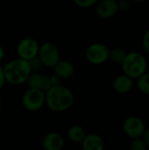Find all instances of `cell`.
<instances>
[{"mask_svg":"<svg viewBox=\"0 0 149 150\" xmlns=\"http://www.w3.org/2000/svg\"><path fill=\"white\" fill-rule=\"evenodd\" d=\"M137 86L141 92L149 95V73H145L138 79Z\"/></svg>","mask_w":149,"mask_h":150,"instance_id":"e0dca14e","label":"cell"},{"mask_svg":"<svg viewBox=\"0 0 149 150\" xmlns=\"http://www.w3.org/2000/svg\"><path fill=\"white\" fill-rule=\"evenodd\" d=\"M23 106L30 111L35 112L41 109L46 104V96L43 91L38 89H28L22 96Z\"/></svg>","mask_w":149,"mask_h":150,"instance_id":"5b68a950","label":"cell"},{"mask_svg":"<svg viewBox=\"0 0 149 150\" xmlns=\"http://www.w3.org/2000/svg\"><path fill=\"white\" fill-rule=\"evenodd\" d=\"M118 7H119V11H127L131 8V3L127 0H121L118 2Z\"/></svg>","mask_w":149,"mask_h":150,"instance_id":"7402d4cb","label":"cell"},{"mask_svg":"<svg viewBox=\"0 0 149 150\" xmlns=\"http://www.w3.org/2000/svg\"><path fill=\"white\" fill-rule=\"evenodd\" d=\"M96 11L103 18H112L119 11L118 2L115 0H102L97 2L96 4Z\"/></svg>","mask_w":149,"mask_h":150,"instance_id":"9c48e42d","label":"cell"},{"mask_svg":"<svg viewBox=\"0 0 149 150\" xmlns=\"http://www.w3.org/2000/svg\"><path fill=\"white\" fill-rule=\"evenodd\" d=\"M31 73L28 62L20 58L13 59L4 66L5 82L12 85H20L26 83Z\"/></svg>","mask_w":149,"mask_h":150,"instance_id":"7a4b0ae2","label":"cell"},{"mask_svg":"<svg viewBox=\"0 0 149 150\" xmlns=\"http://www.w3.org/2000/svg\"><path fill=\"white\" fill-rule=\"evenodd\" d=\"M28 63H29V67H30L32 73H39V71L43 67V65H42V63H41V62L38 56L28 61Z\"/></svg>","mask_w":149,"mask_h":150,"instance_id":"d6986e66","label":"cell"},{"mask_svg":"<svg viewBox=\"0 0 149 150\" xmlns=\"http://www.w3.org/2000/svg\"><path fill=\"white\" fill-rule=\"evenodd\" d=\"M133 85V80L125 74L119 75L115 77L113 81V89L119 94L128 93Z\"/></svg>","mask_w":149,"mask_h":150,"instance_id":"4fadbf2b","label":"cell"},{"mask_svg":"<svg viewBox=\"0 0 149 150\" xmlns=\"http://www.w3.org/2000/svg\"><path fill=\"white\" fill-rule=\"evenodd\" d=\"M38 57L42 65L47 68H54L61 60L58 47L51 41H46L40 46Z\"/></svg>","mask_w":149,"mask_h":150,"instance_id":"277c9868","label":"cell"},{"mask_svg":"<svg viewBox=\"0 0 149 150\" xmlns=\"http://www.w3.org/2000/svg\"><path fill=\"white\" fill-rule=\"evenodd\" d=\"M4 83H5V79H4V67L0 63V89L4 86Z\"/></svg>","mask_w":149,"mask_h":150,"instance_id":"484cf974","label":"cell"},{"mask_svg":"<svg viewBox=\"0 0 149 150\" xmlns=\"http://www.w3.org/2000/svg\"><path fill=\"white\" fill-rule=\"evenodd\" d=\"M50 81H51L52 86H53V87H55V86L61 85L62 79H61V77H59L57 75H55V74H53L52 76H50Z\"/></svg>","mask_w":149,"mask_h":150,"instance_id":"cb8c5ba5","label":"cell"},{"mask_svg":"<svg viewBox=\"0 0 149 150\" xmlns=\"http://www.w3.org/2000/svg\"><path fill=\"white\" fill-rule=\"evenodd\" d=\"M147 150H149V148H148V149H147Z\"/></svg>","mask_w":149,"mask_h":150,"instance_id":"f1b7e54d","label":"cell"},{"mask_svg":"<svg viewBox=\"0 0 149 150\" xmlns=\"http://www.w3.org/2000/svg\"><path fill=\"white\" fill-rule=\"evenodd\" d=\"M74 3L80 8H90L97 4V0H75Z\"/></svg>","mask_w":149,"mask_h":150,"instance_id":"44dd1931","label":"cell"},{"mask_svg":"<svg viewBox=\"0 0 149 150\" xmlns=\"http://www.w3.org/2000/svg\"><path fill=\"white\" fill-rule=\"evenodd\" d=\"M54 74L57 75L61 79H68L74 75L75 67L74 64L68 60H60L54 67Z\"/></svg>","mask_w":149,"mask_h":150,"instance_id":"7c38bea8","label":"cell"},{"mask_svg":"<svg viewBox=\"0 0 149 150\" xmlns=\"http://www.w3.org/2000/svg\"><path fill=\"white\" fill-rule=\"evenodd\" d=\"M2 108H3V102H2V99L0 98V112L2 111Z\"/></svg>","mask_w":149,"mask_h":150,"instance_id":"83f0119b","label":"cell"},{"mask_svg":"<svg viewBox=\"0 0 149 150\" xmlns=\"http://www.w3.org/2000/svg\"><path fill=\"white\" fill-rule=\"evenodd\" d=\"M145 130L146 125L143 120L138 116H129L124 120L123 131L132 140L141 138Z\"/></svg>","mask_w":149,"mask_h":150,"instance_id":"ba28073f","label":"cell"},{"mask_svg":"<svg viewBox=\"0 0 149 150\" xmlns=\"http://www.w3.org/2000/svg\"><path fill=\"white\" fill-rule=\"evenodd\" d=\"M42 82V75L40 73H31L26 80L28 89H38L40 90Z\"/></svg>","mask_w":149,"mask_h":150,"instance_id":"2e32d148","label":"cell"},{"mask_svg":"<svg viewBox=\"0 0 149 150\" xmlns=\"http://www.w3.org/2000/svg\"><path fill=\"white\" fill-rule=\"evenodd\" d=\"M142 46L147 53L149 54V28L147 30V32L144 33L142 38Z\"/></svg>","mask_w":149,"mask_h":150,"instance_id":"603a6c76","label":"cell"},{"mask_svg":"<svg viewBox=\"0 0 149 150\" xmlns=\"http://www.w3.org/2000/svg\"><path fill=\"white\" fill-rule=\"evenodd\" d=\"M40 45L37 40L32 37L23 38L17 46L18 58L25 61H30L31 59L38 56Z\"/></svg>","mask_w":149,"mask_h":150,"instance_id":"52a82bcc","label":"cell"},{"mask_svg":"<svg viewBox=\"0 0 149 150\" xmlns=\"http://www.w3.org/2000/svg\"><path fill=\"white\" fill-rule=\"evenodd\" d=\"M45 105L48 107V109L55 112H61L68 110L73 105L75 101L73 91L62 84L52 87L47 92L45 93Z\"/></svg>","mask_w":149,"mask_h":150,"instance_id":"6da1fadb","label":"cell"},{"mask_svg":"<svg viewBox=\"0 0 149 150\" xmlns=\"http://www.w3.org/2000/svg\"><path fill=\"white\" fill-rule=\"evenodd\" d=\"M86 134H87L85 132V129L82 126L77 125V124L72 125L68 128V133H67L68 140L74 143H82Z\"/></svg>","mask_w":149,"mask_h":150,"instance_id":"5bb4252c","label":"cell"},{"mask_svg":"<svg viewBox=\"0 0 149 150\" xmlns=\"http://www.w3.org/2000/svg\"><path fill=\"white\" fill-rule=\"evenodd\" d=\"M121 66L124 74L133 80L139 79L142 75L147 73L148 62L142 54L133 51L126 54Z\"/></svg>","mask_w":149,"mask_h":150,"instance_id":"3957f363","label":"cell"},{"mask_svg":"<svg viewBox=\"0 0 149 150\" xmlns=\"http://www.w3.org/2000/svg\"><path fill=\"white\" fill-rule=\"evenodd\" d=\"M148 147L142 138L133 139L130 143V149L129 150H147Z\"/></svg>","mask_w":149,"mask_h":150,"instance_id":"ac0fdd59","label":"cell"},{"mask_svg":"<svg viewBox=\"0 0 149 150\" xmlns=\"http://www.w3.org/2000/svg\"><path fill=\"white\" fill-rule=\"evenodd\" d=\"M110 49L101 42L90 44L85 52L87 61L93 65H101L109 60Z\"/></svg>","mask_w":149,"mask_h":150,"instance_id":"8992f818","label":"cell"},{"mask_svg":"<svg viewBox=\"0 0 149 150\" xmlns=\"http://www.w3.org/2000/svg\"><path fill=\"white\" fill-rule=\"evenodd\" d=\"M142 140L144 141V142L146 143L147 147L149 148V127H146V130L142 135Z\"/></svg>","mask_w":149,"mask_h":150,"instance_id":"d4e9b609","label":"cell"},{"mask_svg":"<svg viewBox=\"0 0 149 150\" xmlns=\"http://www.w3.org/2000/svg\"><path fill=\"white\" fill-rule=\"evenodd\" d=\"M4 55H5L4 48L0 45V62H2V61H3V59L4 58Z\"/></svg>","mask_w":149,"mask_h":150,"instance_id":"4316f807","label":"cell"},{"mask_svg":"<svg viewBox=\"0 0 149 150\" xmlns=\"http://www.w3.org/2000/svg\"><path fill=\"white\" fill-rule=\"evenodd\" d=\"M126 54L127 53L126 52V50L122 47H113L109 52V59L116 64H121Z\"/></svg>","mask_w":149,"mask_h":150,"instance_id":"9a60e30c","label":"cell"},{"mask_svg":"<svg viewBox=\"0 0 149 150\" xmlns=\"http://www.w3.org/2000/svg\"><path fill=\"white\" fill-rule=\"evenodd\" d=\"M42 146L45 150H61L64 146L63 137L58 132H49L43 137Z\"/></svg>","mask_w":149,"mask_h":150,"instance_id":"30bf717a","label":"cell"},{"mask_svg":"<svg viewBox=\"0 0 149 150\" xmlns=\"http://www.w3.org/2000/svg\"><path fill=\"white\" fill-rule=\"evenodd\" d=\"M52 83H51V81H50V76H42V82H41V85H40V90L41 91H43L44 93L47 92L51 88H52Z\"/></svg>","mask_w":149,"mask_h":150,"instance_id":"ffe728a7","label":"cell"},{"mask_svg":"<svg viewBox=\"0 0 149 150\" xmlns=\"http://www.w3.org/2000/svg\"><path fill=\"white\" fill-rule=\"evenodd\" d=\"M81 145L83 150H105V149L103 138L97 134H86Z\"/></svg>","mask_w":149,"mask_h":150,"instance_id":"8fae6325","label":"cell"}]
</instances>
